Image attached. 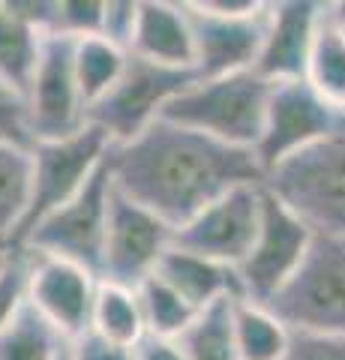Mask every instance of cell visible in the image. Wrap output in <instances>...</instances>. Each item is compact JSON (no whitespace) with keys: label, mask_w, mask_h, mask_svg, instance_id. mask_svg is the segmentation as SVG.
<instances>
[{"label":"cell","mask_w":345,"mask_h":360,"mask_svg":"<svg viewBox=\"0 0 345 360\" xmlns=\"http://www.w3.org/2000/svg\"><path fill=\"white\" fill-rule=\"evenodd\" d=\"M99 276L79 264L60 262L51 255L30 252L27 307L42 315L66 342L91 330V312L96 300Z\"/></svg>","instance_id":"obj_14"},{"label":"cell","mask_w":345,"mask_h":360,"mask_svg":"<svg viewBox=\"0 0 345 360\" xmlns=\"http://www.w3.org/2000/svg\"><path fill=\"white\" fill-rule=\"evenodd\" d=\"M42 33L15 6V0H0V82L15 87L21 96L30 84L42 51Z\"/></svg>","instance_id":"obj_18"},{"label":"cell","mask_w":345,"mask_h":360,"mask_svg":"<svg viewBox=\"0 0 345 360\" xmlns=\"http://www.w3.org/2000/svg\"><path fill=\"white\" fill-rule=\"evenodd\" d=\"M157 276L165 279V283H169L186 303H193L195 309H207L226 297L247 300L235 267L210 262V258L186 252V250H177V246H171V250L162 255Z\"/></svg>","instance_id":"obj_17"},{"label":"cell","mask_w":345,"mask_h":360,"mask_svg":"<svg viewBox=\"0 0 345 360\" xmlns=\"http://www.w3.org/2000/svg\"><path fill=\"white\" fill-rule=\"evenodd\" d=\"M132 360H186L177 340H160V336H144L132 348Z\"/></svg>","instance_id":"obj_33"},{"label":"cell","mask_w":345,"mask_h":360,"mask_svg":"<svg viewBox=\"0 0 345 360\" xmlns=\"http://www.w3.org/2000/svg\"><path fill=\"white\" fill-rule=\"evenodd\" d=\"M105 162L120 193L171 229H181L231 189L264 184L252 150L231 148L162 117L129 144L111 148Z\"/></svg>","instance_id":"obj_1"},{"label":"cell","mask_w":345,"mask_h":360,"mask_svg":"<svg viewBox=\"0 0 345 360\" xmlns=\"http://www.w3.org/2000/svg\"><path fill=\"white\" fill-rule=\"evenodd\" d=\"M327 13H330L333 21H337V27L345 33V0H339V4H327Z\"/></svg>","instance_id":"obj_34"},{"label":"cell","mask_w":345,"mask_h":360,"mask_svg":"<svg viewBox=\"0 0 345 360\" xmlns=\"http://www.w3.org/2000/svg\"><path fill=\"white\" fill-rule=\"evenodd\" d=\"M66 360H132V348L108 342L105 336L87 330L66 345Z\"/></svg>","instance_id":"obj_32"},{"label":"cell","mask_w":345,"mask_h":360,"mask_svg":"<svg viewBox=\"0 0 345 360\" xmlns=\"http://www.w3.org/2000/svg\"><path fill=\"white\" fill-rule=\"evenodd\" d=\"M304 82L325 99L327 105L345 115V33L337 27L325 9V18L318 25L313 51H309Z\"/></svg>","instance_id":"obj_19"},{"label":"cell","mask_w":345,"mask_h":360,"mask_svg":"<svg viewBox=\"0 0 345 360\" xmlns=\"http://www.w3.org/2000/svg\"><path fill=\"white\" fill-rule=\"evenodd\" d=\"M60 360H66V352H63V357H60Z\"/></svg>","instance_id":"obj_36"},{"label":"cell","mask_w":345,"mask_h":360,"mask_svg":"<svg viewBox=\"0 0 345 360\" xmlns=\"http://www.w3.org/2000/svg\"><path fill=\"white\" fill-rule=\"evenodd\" d=\"M342 127H345V115L327 105L304 78L300 82H280L271 87L264 129L252 153L267 177L273 168H280L292 156L337 135Z\"/></svg>","instance_id":"obj_10"},{"label":"cell","mask_w":345,"mask_h":360,"mask_svg":"<svg viewBox=\"0 0 345 360\" xmlns=\"http://www.w3.org/2000/svg\"><path fill=\"white\" fill-rule=\"evenodd\" d=\"M235 340L240 360H282L292 342V328L252 300L235 303Z\"/></svg>","instance_id":"obj_22"},{"label":"cell","mask_w":345,"mask_h":360,"mask_svg":"<svg viewBox=\"0 0 345 360\" xmlns=\"http://www.w3.org/2000/svg\"><path fill=\"white\" fill-rule=\"evenodd\" d=\"M327 4L315 0H276L267 4V27L252 72L264 82H300L306 75L309 51H313L318 25Z\"/></svg>","instance_id":"obj_15"},{"label":"cell","mask_w":345,"mask_h":360,"mask_svg":"<svg viewBox=\"0 0 345 360\" xmlns=\"http://www.w3.org/2000/svg\"><path fill=\"white\" fill-rule=\"evenodd\" d=\"M91 330L105 336L108 342L136 348L144 336H148L136 288L99 283L93 312H91Z\"/></svg>","instance_id":"obj_21"},{"label":"cell","mask_w":345,"mask_h":360,"mask_svg":"<svg viewBox=\"0 0 345 360\" xmlns=\"http://www.w3.org/2000/svg\"><path fill=\"white\" fill-rule=\"evenodd\" d=\"M111 150V141L103 129L87 127L66 139L37 141L30 148V189H27V205L25 213L15 225V231L6 238L13 250H21L30 231L42 219H48L54 210L82 193L99 168L105 165Z\"/></svg>","instance_id":"obj_3"},{"label":"cell","mask_w":345,"mask_h":360,"mask_svg":"<svg viewBox=\"0 0 345 360\" xmlns=\"http://www.w3.org/2000/svg\"><path fill=\"white\" fill-rule=\"evenodd\" d=\"M261 189L264 184L237 186L216 198L181 229H174V246L237 270L249 255L261 225Z\"/></svg>","instance_id":"obj_13"},{"label":"cell","mask_w":345,"mask_h":360,"mask_svg":"<svg viewBox=\"0 0 345 360\" xmlns=\"http://www.w3.org/2000/svg\"><path fill=\"white\" fill-rule=\"evenodd\" d=\"M27 279H30V252L15 250L9 264L0 270V330L9 328L27 307Z\"/></svg>","instance_id":"obj_28"},{"label":"cell","mask_w":345,"mask_h":360,"mask_svg":"<svg viewBox=\"0 0 345 360\" xmlns=\"http://www.w3.org/2000/svg\"><path fill=\"white\" fill-rule=\"evenodd\" d=\"M195 82V70H174L129 54L126 70L120 72L115 87L87 108V123L108 135L111 148L129 144L144 129H150L162 111Z\"/></svg>","instance_id":"obj_5"},{"label":"cell","mask_w":345,"mask_h":360,"mask_svg":"<svg viewBox=\"0 0 345 360\" xmlns=\"http://www.w3.org/2000/svg\"><path fill=\"white\" fill-rule=\"evenodd\" d=\"M136 295H138V307L144 315L148 336H160V340H177V336L193 324L195 315L202 312V309H195L193 303H186L157 274L144 279V283L136 288Z\"/></svg>","instance_id":"obj_24"},{"label":"cell","mask_w":345,"mask_h":360,"mask_svg":"<svg viewBox=\"0 0 345 360\" xmlns=\"http://www.w3.org/2000/svg\"><path fill=\"white\" fill-rule=\"evenodd\" d=\"M136 18H138V0H105L103 37L129 51L132 33H136Z\"/></svg>","instance_id":"obj_31"},{"label":"cell","mask_w":345,"mask_h":360,"mask_svg":"<svg viewBox=\"0 0 345 360\" xmlns=\"http://www.w3.org/2000/svg\"><path fill=\"white\" fill-rule=\"evenodd\" d=\"M25 105L33 141L66 139L87 127V103L75 75V39L46 33Z\"/></svg>","instance_id":"obj_11"},{"label":"cell","mask_w":345,"mask_h":360,"mask_svg":"<svg viewBox=\"0 0 345 360\" xmlns=\"http://www.w3.org/2000/svg\"><path fill=\"white\" fill-rule=\"evenodd\" d=\"M267 309L292 330L345 336V238L315 234L304 267Z\"/></svg>","instance_id":"obj_7"},{"label":"cell","mask_w":345,"mask_h":360,"mask_svg":"<svg viewBox=\"0 0 345 360\" xmlns=\"http://www.w3.org/2000/svg\"><path fill=\"white\" fill-rule=\"evenodd\" d=\"M13 252H15V250L6 243V238H0V270H4V267L9 264V258H13Z\"/></svg>","instance_id":"obj_35"},{"label":"cell","mask_w":345,"mask_h":360,"mask_svg":"<svg viewBox=\"0 0 345 360\" xmlns=\"http://www.w3.org/2000/svg\"><path fill=\"white\" fill-rule=\"evenodd\" d=\"M174 246V229L115 186L111 189L105 252L99 283L138 288L157 274L162 255Z\"/></svg>","instance_id":"obj_12"},{"label":"cell","mask_w":345,"mask_h":360,"mask_svg":"<svg viewBox=\"0 0 345 360\" xmlns=\"http://www.w3.org/2000/svg\"><path fill=\"white\" fill-rule=\"evenodd\" d=\"M129 54L150 63L174 66V70H195V39L186 4L138 0V18Z\"/></svg>","instance_id":"obj_16"},{"label":"cell","mask_w":345,"mask_h":360,"mask_svg":"<svg viewBox=\"0 0 345 360\" xmlns=\"http://www.w3.org/2000/svg\"><path fill=\"white\" fill-rule=\"evenodd\" d=\"M111 180L108 162L87 180V186L70 205L54 210L30 231L21 250L33 255H51L60 262L79 264L91 270L93 276L103 274V252H105V231H108V210H111Z\"/></svg>","instance_id":"obj_9"},{"label":"cell","mask_w":345,"mask_h":360,"mask_svg":"<svg viewBox=\"0 0 345 360\" xmlns=\"http://www.w3.org/2000/svg\"><path fill=\"white\" fill-rule=\"evenodd\" d=\"M0 144H13V148H25V150L37 144L30 135L25 96L6 82H0Z\"/></svg>","instance_id":"obj_29"},{"label":"cell","mask_w":345,"mask_h":360,"mask_svg":"<svg viewBox=\"0 0 345 360\" xmlns=\"http://www.w3.org/2000/svg\"><path fill=\"white\" fill-rule=\"evenodd\" d=\"M235 297H226L202 309L177 336L186 360H240L235 340Z\"/></svg>","instance_id":"obj_20"},{"label":"cell","mask_w":345,"mask_h":360,"mask_svg":"<svg viewBox=\"0 0 345 360\" xmlns=\"http://www.w3.org/2000/svg\"><path fill=\"white\" fill-rule=\"evenodd\" d=\"M105 0H54L48 33H60L70 39L103 37Z\"/></svg>","instance_id":"obj_27"},{"label":"cell","mask_w":345,"mask_h":360,"mask_svg":"<svg viewBox=\"0 0 345 360\" xmlns=\"http://www.w3.org/2000/svg\"><path fill=\"white\" fill-rule=\"evenodd\" d=\"M282 360H345V336L292 330V342Z\"/></svg>","instance_id":"obj_30"},{"label":"cell","mask_w":345,"mask_h":360,"mask_svg":"<svg viewBox=\"0 0 345 360\" xmlns=\"http://www.w3.org/2000/svg\"><path fill=\"white\" fill-rule=\"evenodd\" d=\"M126 60H129V51L108 42L105 37L75 39V75H79V87L87 108L115 87L120 72L126 70Z\"/></svg>","instance_id":"obj_23"},{"label":"cell","mask_w":345,"mask_h":360,"mask_svg":"<svg viewBox=\"0 0 345 360\" xmlns=\"http://www.w3.org/2000/svg\"><path fill=\"white\" fill-rule=\"evenodd\" d=\"M271 82L259 72H235L219 78H198L162 111V120L204 132L231 148L255 150L264 129Z\"/></svg>","instance_id":"obj_2"},{"label":"cell","mask_w":345,"mask_h":360,"mask_svg":"<svg viewBox=\"0 0 345 360\" xmlns=\"http://www.w3.org/2000/svg\"><path fill=\"white\" fill-rule=\"evenodd\" d=\"M66 345L70 342L30 307L0 330V360H60Z\"/></svg>","instance_id":"obj_25"},{"label":"cell","mask_w":345,"mask_h":360,"mask_svg":"<svg viewBox=\"0 0 345 360\" xmlns=\"http://www.w3.org/2000/svg\"><path fill=\"white\" fill-rule=\"evenodd\" d=\"M313 240L315 231L264 186L259 234H255L249 255L237 264L243 297L267 307L304 267Z\"/></svg>","instance_id":"obj_8"},{"label":"cell","mask_w":345,"mask_h":360,"mask_svg":"<svg viewBox=\"0 0 345 360\" xmlns=\"http://www.w3.org/2000/svg\"><path fill=\"white\" fill-rule=\"evenodd\" d=\"M264 186L315 234L345 238V127L273 168Z\"/></svg>","instance_id":"obj_4"},{"label":"cell","mask_w":345,"mask_h":360,"mask_svg":"<svg viewBox=\"0 0 345 360\" xmlns=\"http://www.w3.org/2000/svg\"><path fill=\"white\" fill-rule=\"evenodd\" d=\"M30 189V150L0 144V238H9L25 213Z\"/></svg>","instance_id":"obj_26"},{"label":"cell","mask_w":345,"mask_h":360,"mask_svg":"<svg viewBox=\"0 0 345 360\" xmlns=\"http://www.w3.org/2000/svg\"><path fill=\"white\" fill-rule=\"evenodd\" d=\"M195 39L198 78L249 72L259 60L267 4L259 0H195L186 4Z\"/></svg>","instance_id":"obj_6"}]
</instances>
